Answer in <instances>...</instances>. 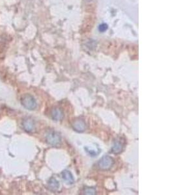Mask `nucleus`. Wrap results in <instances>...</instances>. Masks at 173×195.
<instances>
[{
	"instance_id": "obj_8",
	"label": "nucleus",
	"mask_w": 173,
	"mask_h": 195,
	"mask_svg": "<svg viewBox=\"0 0 173 195\" xmlns=\"http://www.w3.org/2000/svg\"><path fill=\"white\" fill-rule=\"evenodd\" d=\"M62 177L67 184H73L74 183V178L71 172L69 171H64L62 172Z\"/></svg>"
},
{
	"instance_id": "obj_3",
	"label": "nucleus",
	"mask_w": 173,
	"mask_h": 195,
	"mask_svg": "<svg viewBox=\"0 0 173 195\" xmlns=\"http://www.w3.org/2000/svg\"><path fill=\"white\" fill-rule=\"evenodd\" d=\"M114 164V160L112 157L108 156H104L99 160L98 167L100 169L103 171H108L112 168Z\"/></svg>"
},
{
	"instance_id": "obj_7",
	"label": "nucleus",
	"mask_w": 173,
	"mask_h": 195,
	"mask_svg": "<svg viewBox=\"0 0 173 195\" xmlns=\"http://www.w3.org/2000/svg\"><path fill=\"white\" fill-rule=\"evenodd\" d=\"M51 116L52 118L56 121H61L64 116L63 112L60 108L55 107L51 111Z\"/></svg>"
},
{
	"instance_id": "obj_2",
	"label": "nucleus",
	"mask_w": 173,
	"mask_h": 195,
	"mask_svg": "<svg viewBox=\"0 0 173 195\" xmlns=\"http://www.w3.org/2000/svg\"><path fill=\"white\" fill-rule=\"evenodd\" d=\"M46 141L52 146H58L61 142V137L57 132L50 131L46 135Z\"/></svg>"
},
{
	"instance_id": "obj_12",
	"label": "nucleus",
	"mask_w": 173,
	"mask_h": 195,
	"mask_svg": "<svg viewBox=\"0 0 173 195\" xmlns=\"http://www.w3.org/2000/svg\"><path fill=\"white\" fill-rule=\"evenodd\" d=\"M108 28V26H107V25L106 24H101V26H99V31H101V32H104L106 31V30Z\"/></svg>"
},
{
	"instance_id": "obj_10",
	"label": "nucleus",
	"mask_w": 173,
	"mask_h": 195,
	"mask_svg": "<svg viewBox=\"0 0 173 195\" xmlns=\"http://www.w3.org/2000/svg\"><path fill=\"white\" fill-rule=\"evenodd\" d=\"M84 150H86V152L90 156H91L92 157H95L97 155H98L99 153L100 150H97L93 148L92 147H90V146H86L84 147Z\"/></svg>"
},
{
	"instance_id": "obj_4",
	"label": "nucleus",
	"mask_w": 173,
	"mask_h": 195,
	"mask_svg": "<svg viewBox=\"0 0 173 195\" xmlns=\"http://www.w3.org/2000/svg\"><path fill=\"white\" fill-rule=\"evenodd\" d=\"M22 126L27 132L31 133V132H33L35 130L34 121L31 118H25L22 122Z\"/></svg>"
},
{
	"instance_id": "obj_6",
	"label": "nucleus",
	"mask_w": 173,
	"mask_h": 195,
	"mask_svg": "<svg viewBox=\"0 0 173 195\" xmlns=\"http://www.w3.org/2000/svg\"><path fill=\"white\" fill-rule=\"evenodd\" d=\"M123 147L124 144L123 141H121V140H116L112 148V152L115 154H120L123 150Z\"/></svg>"
},
{
	"instance_id": "obj_9",
	"label": "nucleus",
	"mask_w": 173,
	"mask_h": 195,
	"mask_svg": "<svg viewBox=\"0 0 173 195\" xmlns=\"http://www.w3.org/2000/svg\"><path fill=\"white\" fill-rule=\"evenodd\" d=\"M48 186L53 191H56V190L59 189L60 187V183L59 181H57L56 179L54 177H51L48 181Z\"/></svg>"
},
{
	"instance_id": "obj_5",
	"label": "nucleus",
	"mask_w": 173,
	"mask_h": 195,
	"mask_svg": "<svg viewBox=\"0 0 173 195\" xmlns=\"http://www.w3.org/2000/svg\"><path fill=\"white\" fill-rule=\"evenodd\" d=\"M73 128L78 132H83L86 129V124L85 122L81 118L77 119L72 124Z\"/></svg>"
},
{
	"instance_id": "obj_11",
	"label": "nucleus",
	"mask_w": 173,
	"mask_h": 195,
	"mask_svg": "<svg viewBox=\"0 0 173 195\" xmlns=\"http://www.w3.org/2000/svg\"><path fill=\"white\" fill-rule=\"evenodd\" d=\"M84 192L85 194H95L96 192V190L93 187H87L84 189Z\"/></svg>"
},
{
	"instance_id": "obj_1",
	"label": "nucleus",
	"mask_w": 173,
	"mask_h": 195,
	"mask_svg": "<svg viewBox=\"0 0 173 195\" xmlns=\"http://www.w3.org/2000/svg\"><path fill=\"white\" fill-rule=\"evenodd\" d=\"M21 104L25 108L30 110V111L35 109L37 106L36 102L34 98L29 94H24L21 98Z\"/></svg>"
}]
</instances>
